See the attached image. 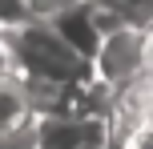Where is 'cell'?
I'll list each match as a JSON object with an SVG mask.
<instances>
[{
	"instance_id": "obj_1",
	"label": "cell",
	"mask_w": 153,
	"mask_h": 149,
	"mask_svg": "<svg viewBox=\"0 0 153 149\" xmlns=\"http://www.w3.org/2000/svg\"><path fill=\"white\" fill-rule=\"evenodd\" d=\"M4 56L8 69L20 73V85H65V81L89 77V61L45 20H20L4 28Z\"/></svg>"
},
{
	"instance_id": "obj_2",
	"label": "cell",
	"mask_w": 153,
	"mask_h": 149,
	"mask_svg": "<svg viewBox=\"0 0 153 149\" xmlns=\"http://www.w3.org/2000/svg\"><path fill=\"white\" fill-rule=\"evenodd\" d=\"M145 24H117V28L101 32L97 48H93V85L121 89L125 81L145 73Z\"/></svg>"
},
{
	"instance_id": "obj_3",
	"label": "cell",
	"mask_w": 153,
	"mask_h": 149,
	"mask_svg": "<svg viewBox=\"0 0 153 149\" xmlns=\"http://www.w3.org/2000/svg\"><path fill=\"white\" fill-rule=\"evenodd\" d=\"M105 145H109V125L101 113H85V117L40 113L32 129V149H105Z\"/></svg>"
},
{
	"instance_id": "obj_4",
	"label": "cell",
	"mask_w": 153,
	"mask_h": 149,
	"mask_svg": "<svg viewBox=\"0 0 153 149\" xmlns=\"http://www.w3.org/2000/svg\"><path fill=\"white\" fill-rule=\"evenodd\" d=\"M32 105L24 97V85L12 81L8 73H0V137H12L16 129H24Z\"/></svg>"
},
{
	"instance_id": "obj_5",
	"label": "cell",
	"mask_w": 153,
	"mask_h": 149,
	"mask_svg": "<svg viewBox=\"0 0 153 149\" xmlns=\"http://www.w3.org/2000/svg\"><path fill=\"white\" fill-rule=\"evenodd\" d=\"M32 16V0H0V32Z\"/></svg>"
},
{
	"instance_id": "obj_6",
	"label": "cell",
	"mask_w": 153,
	"mask_h": 149,
	"mask_svg": "<svg viewBox=\"0 0 153 149\" xmlns=\"http://www.w3.org/2000/svg\"><path fill=\"white\" fill-rule=\"evenodd\" d=\"M65 4H76V0H32V16H48V12H56Z\"/></svg>"
},
{
	"instance_id": "obj_7",
	"label": "cell",
	"mask_w": 153,
	"mask_h": 149,
	"mask_svg": "<svg viewBox=\"0 0 153 149\" xmlns=\"http://www.w3.org/2000/svg\"><path fill=\"white\" fill-rule=\"evenodd\" d=\"M0 73H8V56H4V44H0Z\"/></svg>"
}]
</instances>
